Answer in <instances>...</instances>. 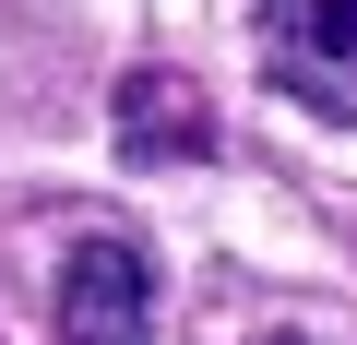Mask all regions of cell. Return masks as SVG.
<instances>
[{"label":"cell","mask_w":357,"mask_h":345,"mask_svg":"<svg viewBox=\"0 0 357 345\" xmlns=\"http://www.w3.org/2000/svg\"><path fill=\"white\" fill-rule=\"evenodd\" d=\"M60 345H155V250L143 238H84L60 262Z\"/></svg>","instance_id":"obj_1"},{"label":"cell","mask_w":357,"mask_h":345,"mask_svg":"<svg viewBox=\"0 0 357 345\" xmlns=\"http://www.w3.org/2000/svg\"><path fill=\"white\" fill-rule=\"evenodd\" d=\"M262 60L298 107L357 119V0H262Z\"/></svg>","instance_id":"obj_2"},{"label":"cell","mask_w":357,"mask_h":345,"mask_svg":"<svg viewBox=\"0 0 357 345\" xmlns=\"http://www.w3.org/2000/svg\"><path fill=\"white\" fill-rule=\"evenodd\" d=\"M119 155H131V167H203V155H215V107H203V84L131 72V84H119Z\"/></svg>","instance_id":"obj_3"}]
</instances>
